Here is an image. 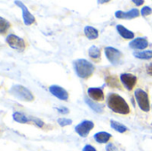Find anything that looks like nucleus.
I'll list each match as a JSON object with an SVG mask.
<instances>
[{
  "mask_svg": "<svg viewBox=\"0 0 152 151\" xmlns=\"http://www.w3.org/2000/svg\"><path fill=\"white\" fill-rule=\"evenodd\" d=\"M108 107L115 113L120 115H128L130 113V107L123 97L117 93H110L107 100Z\"/></svg>",
  "mask_w": 152,
  "mask_h": 151,
  "instance_id": "nucleus-1",
  "label": "nucleus"
},
{
  "mask_svg": "<svg viewBox=\"0 0 152 151\" xmlns=\"http://www.w3.org/2000/svg\"><path fill=\"white\" fill-rule=\"evenodd\" d=\"M75 71L77 75L83 79L89 78L94 72V66L90 61L85 60V59H78L74 61L73 63Z\"/></svg>",
  "mask_w": 152,
  "mask_h": 151,
  "instance_id": "nucleus-2",
  "label": "nucleus"
},
{
  "mask_svg": "<svg viewBox=\"0 0 152 151\" xmlns=\"http://www.w3.org/2000/svg\"><path fill=\"white\" fill-rule=\"evenodd\" d=\"M10 93L18 100L24 101H33L34 95L26 87L20 85H14L10 89Z\"/></svg>",
  "mask_w": 152,
  "mask_h": 151,
  "instance_id": "nucleus-3",
  "label": "nucleus"
},
{
  "mask_svg": "<svg viewBox=\"0 0 152 151\" xmlns=\"http://www.w3.org/2000/svg\"><path fill=\"white\" fill-rule=\"evenodd\" d=\"M134 96L140 109L144 112H149L151 109V105L148 93L142 89H137L134 92Z\"/></svg>",
  "mask_w": 152,
  "mask_h": 151,
  "instance_id": "nucleus-4",
  "label": "nucleus"
},
{
  "mask_svg": "<svg viewBox=\"0 0 152 151\" xmlns=\"http://www.w3.org/2000/svg\"><path fill=\"white\" fill-rule=\"evenodd\" d=\"M6 42L10 45L11 48H12L14 50H17L18 52L24 51V49L26 47V44H25L24 40L22 38L19 37L18 36L13 35V34H10V35L7 36Z\"/></svg>",
  "mask_w": 152,
  "mask_h": 151,
  "instance_id": "nucleus-5",
  "label": "nucleus"
},
{
  "mask_svg": "<svg viewBox=\"0 0 152 151\" xmlns=\"http://www.w3.org/2000/svg\"><path fill=\"white\" fill-rule=\"evenodd\" d=\"M104 52H105V55H106L107 59L109 60V61L111 64L116 66L120 63L122 53L119 50H118L114 47H111V46H108V47H105Z\"/></svg>",
  "mask_w": 152,
  "mask_h": 151,
  "instance_id": "nucleus-6",
  "label": "nucleus"
},
{
  "mask_svg": "<svg viewBox=\"0 0 152 151\" xmlns=\"http://www.w3.org/2000/svg\"><path fill=\"white\" fill-rule=\"evenodd\" d=\"M94 127V124L92 121L85 120L75 127V131L78 135H80L83 138H86L88 136L89 133Z\"/></svg>",
  "mask_w": 152,
  "mask_h": 151,
  "instance_id": "nucleus-7",
  "label": "nucleus"
},
{
  "mask_svg": "<svg viewBox=\"0 0 152 151\" xmlns=\"http://www.w3.org/2000/svg\"><path fill=\"white\" fill-rule=\"evenodd\" d=\"M14 4L21 9V12H22V18H23L24 24L27 25V26L33 24V23L35 22L36 19H35L34 15L28 11V9L27 8V6H26L22 2H20V1H17V0L14 1Z\"/></svg>",
  "mask_w": 152,
  "mask_h": 151,
  "instance_id": "nucleus-8",
  "label": "nucleus"
},
{
  "mask_svg": "<svg viewBox=\"0 0 152 151\" xmlns=\"http://www.w3.org/2000/svg\"><path fill=\"white\" fill-rule=\"evenodd\" d=\"M120 80H121L122 84L124 85V86L128 91H132L137 83V77L134 75L129 74V73L121 74L120 75Z\"/></svg>",
  "mask_w": 152,
  "mask_h": 151,
  "instance_id": "nucleus-9",
  "label": "nucleus"
},
{
  "mask_svg": "<svg viewBox=\"0 0 152 151\" xmlns=\"http://www.w3.org/2000/svg\"><path fill=\"white\" fill-rule=\"evenodd\" d=\"M49 91L54 97L58 98L61 101H68V99H69L68 92L64 88H62L59 85H51L49 87Z\"/></svg>",
  "mask_w": 152,
  "mask_h": 151,
  "instance_id": "nucleus-10",
  "label": "nucleus"
},
{
  "mask_svg": "<svg viewBox=\"0 0 152 151\" xmlns=\"http://www.w3.org/2000/svg\"><path fill=\"white\" fill-rule=\"evenodd\" d=\"M89 97L96 101H102L104 100V93L102 88L99 87H91L87 90Z\"/></svg>",
  "mask_w": 152,
  "mask_h": 151,
  "instance_id": "nucleus-11",
  "label": "nucleus"
},
{
  "mask_svg": "<svg viewBox=\"0 0 152 151\" xmlns=\"http://www.w3.org/2000/svg\"><path fill=\"white\" fill-rule=\"evenodd\" d=\"M140 15V12L137 9H132L128 12H122V11H117L115 12V16L118 19H123V20H131L135 17H138Z\"/></svg>",
  "mask_w": 152,
  "mask_h": 151,
  "instance_id": "nucleus-12",
  "label": "nucleus"
},
{
  "mask_svg": "<svg viewBox=\"0 0 152 151\" xmlns=\"http://www.w3.org/2000/svg\"><path fill=\"white\" fill-rule=\"evenodd\" d=\"M148 45H149V42L147 41L146 38H143V37H137L129 43V46L132 49L143 50V49L147 48Z\"/></svg>",
  "mask_w": 152,
  "mask_h": 151,
  "instance_id": "nucleus-13",
  "label": "nucleus"
},
{
  "mask_svg": "<svg viewBox=\"0 0 152 151\" xmlns=\"http://www.w3.org/2000/svg\"><path fill=\"white\" fill-rule=\"evenodd\" d=\"M117 30L119 33V35L125 38V39H133L134 37V33L126 28H125L123 25H118L117 26Z\"/></svg>",
  "mask_w": 152,
  "mask_h": 151,
  "instance_id": "nucleus-14",
  "label": "nucleus"
},
{
  "mask_svg": "<svg viewBox=\"0 0 152 151\" xmlns=\"http://www.w3.org/2000/svg\"><path fill=\"white\" fill-rule=\"evenodd\" d=\"M94 137L98 143H107L111 139V134L106 132H100L95 133Z\"/></svg>",
  "mask_w": 152,
  "mask_h": 151,
  "instance_id": "nucleus-15",
  "label": "nucleus"
},
{
  "mask_svg": "<svg viewBox=\"0 0 152 151\" xmlns=\"http://www.w3.org/2000/svg\"><path fill=\"white\" fill-rule=\"evenodd\" d=\"M84 32H85V35L86 36L90 39V40H93V39H96L98 36H99V32L96 28L91 27V26H86L84 29Z\"/></svg>",
  "mask_w": 152,
  "mask_h": 151,
  "instance_id": "nucleus-16",
  "label": "nucleus"
},
{
  "mask_svg": "<svg viewBox=\"0 0 152 151\" xmlns=\"http://www.w3.org/2000/svg\"><path fill=\"white\" fill-rule=\"evenodd\" d=\"M85 101L86 102V104L94 110L95 111L96 113H102L103 110H104V107L102 105H100L98 103H95L91 99L89 98H85Z\"/></svg>",
  "mask_w": 152,
  "mask_h": 151,
  "instance_id": "nucleus-17",
  "label": "nucleus"
},
{
  "mask_svg": "<svg viewBox=\"0 0 152 151\" xmlns=\"http://www.w3.org/2000/svg\"><path fill=\"white\" fill-rule=\"evenodd\" d=\"M106 84L112 88H118L119 90L122 89V86L119 83V81L118 80V78L114 76H110L108 77H106Z\"/></svg>",
  "mask_w": 152,
  "mask_h": 151,
  "instance_id": "nucleus-18",
  "label": "nucleus"
},
{
  "mask_svg": "<svg viewBox=\"0 0 152 151\" xmlns=\"http://www.w3.org/2000/svg\"><path fill=\"white\" fill-rule=\"evenodd\" d=\"M88 54H89L90 58L93 60H95V61L101 60V50L95 45H93L89 48Z\"/></svg>",
  "mask_w": 152,
  "mask_h": 151,
  "instance_id": "nucleus-19",
  "label": "nucleus"
},
{
  "mask_svg": "<svg viewBox=\"0 0 152 151\" xmlns=\"http://www.w3.org/2000/svg\"><path fill=\"white\" fill-rule=\"evenodd\" d=\"M110 126L112 129H114L115 131H117L120 133H124L128 130L126 125H124L123 124H121L119 122L114 121V120H110Z\"/></svg>",
  "mask_w": 152,
  "mask_h": 151,
  "instance_id": "nucleus-20",
  "label": "nucleus"
},
{
  "mask_svg": "<svg viewBox=\"0 0 152 151\" xmlns=\"http://www.w3.org/2000/svg\"><path fill=\"white\" fill-rule=\"evenodd\" d=\"M134 56L141 60H151L152 59V51H142L134 53Z\"/></svg>",
  "mask_w": 152,
  "mask_h": 151,
  "instance_id": "nucleus-21",
  "label": "nucleus"
},
{
  "mask_svg": "<svg viewBox=\"0 0 152 151\" xmlns=\"http://www.w3.org/2000/svg\"><path fill=\"white\" fill-rule=\"evenodd\" d=\"M12 117L14 119V121L20 123V124H27L30 121V119L28 117H27L24 114L20 113V112H15L12 115Z\"/></svg>",
  "mask_w": 152,
  "mask_h": 151,
  "instance_id": "nucleus-22",
  "label": "nucleus"
},
{
  "mask_svg": "<svg viewBox=\"0 0 152 151\" xmlns=\"http://www.w3.org/2000/svg\"><path fill=\"white\" fill-rule=\"evenodd\" d=\"M11 24L9 21H7L6 20H4L3 17L0 18V33L1 34H4L7 29L10 28Z\"/></svg>",
  "mask_w": 152,
  "mask_h": 151,
  "instance_id": "nucleus-23",
  "label": "nucleus"
},
{
  "mask_svg": "<svg viewBox=\"0 0 152 151\" xmlns=\"http://www.w3.org/2000/svg\"><path fill=\"white\" fill-rule=\"evenodd\" d=\"M58 124L61 126H67L72 124V120L71 119H68V118H59L58 119Z\"/></svg>",
  "mask_w": 152,
  "mask_h": 151,
  "instance_id": "nucleus-24",
  "label": "nucleus"
},
{
  "mask_svg": "<svg viewBox=\"0 0 152 151\" xmlns=\"http://www.w3.org/2000/svg\"><path fill=\"white\" fill-rule=\"evenodd\" d=\"M30 119V121H32L34 124H36V125H37L38 127H43L44 126V122L42 121V120H40L39 118H37V117H30L29 118Z\"/></svg>",
  "mask_w": 152,
  "mask_h": 151,
  "instance_id": "nucleus-25",
  "label": "nucleus"
},
{
  "mask_svg": "<svg viewBox=\"0 0 152 151\" xmlns=\"http://www.w3.org/2000/svg\"><path fill=\"white\" fill-rule=\"evenodd\" d=\"M141 13H142V16L150 15V14H151L152 13V9L151 8V7H149V6H144V7L142 9Z\"/></svg>",
  "mask_w": 152,
  "mask_h": 151,
  "instance_id": "nucleus-26",
  "label": "nucleus"
},
{
  "mask_svg": "<svg viewBox=\"0 0 152 151\" xmlns=\"http://www.w3.org/2000/svg\"><path fill=\"white\" fill-rule=\"evenodd\" d=\"M57 111H59L61 114H69V109L66 107H60V108H56Z\"/></svg>",
  "mask_w": 152,
  "mask_h": 151,
  "instance_id": "nucleus-27",
  "label": "nucleus"
},
{
  "mask_svg": "<svg viewBox=\"0 0 152 151\" xmlns=\"http://www.w3.org/2000/svg\"><path fill=\"white\" fill-rule=\"evenodd\" d=\"M106 150L107 151H118V150L117 149V147L113 144V143H110L107 145L106 147Z\"/></svg>",
  "mask_w": 152,
  "mask_h": 151,
  "instance_id": "nucleus-28",
  "label": "nucleus"
},
{
  "mask_svg": "<svg viewBox=\"0 0 152 151\" xmlns=\"http://www.w3.org/2000/svg\"><path fill=\"white\" fill-rule=\"evenodd\" d=\"M82 151H96V150L91 145H86Z\"/></svg>",
  "mask_w": 152,
  "mask_h": 151,
  "instance_id": "nucleus-29",
  "label": "nucleus"
},
{
  "mask_svg": "<svg viewBox=\"0 0 152 151\" xmlns=\"http://www.w3.org/2000/svg\"><path fill=\"white\" fill-rule=\"evenodd\" d=\"M133 2H134V4H135L138 6H140V5H142V4H144V1L143 0H134Z\"/></svg>",
  "mask_w": 152,
  "mask_h": 151,
  "instance_id": "nucleus-30",
  "label": "nucleus"
},
{
  "mask_svg": "<svg viewBox=\"0 0 152 151\" xmlns=\"http://www.w3.org/2000/svg\"><path fill=\"white\" fill-rule=\"evenodd\" d=\"M147 73L149 75L152 76V63H151L148 67H147Z\"/></svg>",
  "mask_w": 152,
  "mask_h": 151,
  "instance_id": "nucleus-31",
  "label": "nucleus"
},
{
  "mask_svg": "<svg viewBox=\"0 0 152 151\" xmlns=\"http://www.w3.org/2000/svg\"><path fill=\"white\" fill-rule=\"evenodd\" d=\"M109 2H110L109 0H104V1L100 0V1H98V4H106V3H109Z\"/></svg>",
  "mask_w": 152,
  "mask_h": 151,
  "instance_id": "nucleus-32",
  "label": "nucleus"
}]
</instances>
